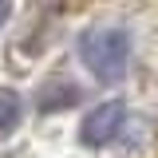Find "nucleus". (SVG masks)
Masks as SVG:
<instances>
[{
  "instance_id": "1",
  "label": "nucleus",
  "mask_w": 158,
  "mask_h": 158,
  "mask_svg": "<svg viewBox=\"0 0 158 158\" xmlns=\"http://www.w3.org/2000/svg\"><path fill=\"white\" fill-rule=\"evenodd\" d=\"M79 59L91 71V79H99L103 87L118 83L127 75V63H131V32L127 28H111V24L87 28L79 36Z\"/></svg>"
},
{
  "instance_id": "2",
  "label": "nucleus",
  "mask_w": 158,
  "mask_h": 158,
  "mask_svg": "<svg viewBox=\"0 0 158 158\" xmlns=\"http://www.w3.org/2000/svg\"><path fill=\"white\" fill-rule=\"evenodd\" d=\"M123 123H127V103H123V99H107V103H99L95 111L83 118L79 142H83V146H107V142L123 131Z\"/></svg>"
},
{
  "instance_id": "3",
  "label": "nucleus",
  "mask_w": 158,
  "mask_h": 158,
  "mask_svg": "<svg viewBox=\"0 0 158 158\" xmlns=\"http://www.w3.org/2000/svg\"><path fill=\"white\" fill-rule=\"evenodd\" d=\"M20 123V95L12 87H0V135H8Z\"/></svg>"
},
{
  "instance_id": "4",
  "label": "nucleus",
  "mask_w": 158,
  "mask_h": 158,
  "mask_svg": "<svg viewBox=\"0 0 158 158\" xmlns=\"http://www.w3.org/2000/svg\"><path fill=\"white\" fill-rule=\"evenodd\" d=\"M12 16V4H8V0H0V28H4V20Z\"/></svg>"
}]
</instances>
